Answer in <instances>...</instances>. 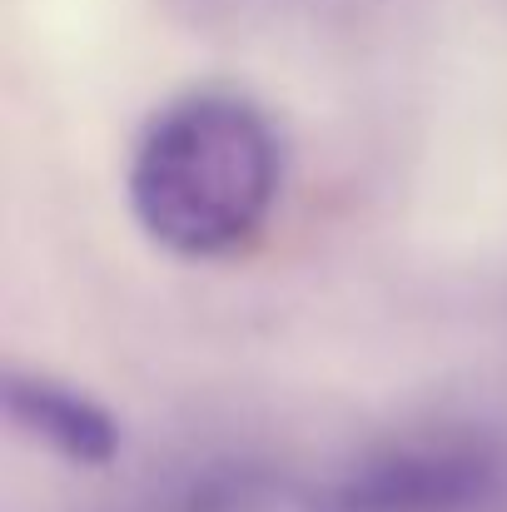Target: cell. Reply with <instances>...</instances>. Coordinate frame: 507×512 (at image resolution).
<instances>
[{
  "label": "cell",
  "instance_id": "6da1fadb",
  "mask_svg": "<svg viewBox=\"0 0 507 512\" xmlns=\"http://www.w3.org/2000/svg\"><path fill=\"white\" fill-rule=\"evenodd\" d=\"M284 184V140L239 90H189L145 125L130 155V209L179 259L244 249Z\"/></svg>",
  "mask_w": 507,
  "mask_h": 512
},
{
  "label": "cell",
  "instance_id": "7a4b0ae2",
  "mask_svg": "<svg viewBox=\"0 0 507 512\" xmlns=\"http://www.w3.org/2000/svg\"><path fill=\"white\" fill-rule=\"evenodd\" d=\"M488 478L493 463L473 448H388L338 478L334 512H458L488 493Z\"/></svg>",
  "mask_w": 507,
  "mask_h": 512
},
{
  "label": "cell",
  "instance_id": "3957f363",
  "mask_svg": "<svg viewBox=\"0 0 507 512\" xmlns=\"http://www.w3.org/2000/svg\"><path fill=\"white\" fill-rule=\"evenodd\" d=\"M5 418L20 438L50 448L70 468H105L115 463L125 433L105 403L90 393L50 378V373H10L5 378Z\"/></svg>",
  "mask_w": 507,
  "mask_h": 512
}]
</instances>
